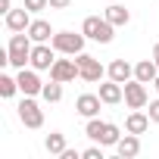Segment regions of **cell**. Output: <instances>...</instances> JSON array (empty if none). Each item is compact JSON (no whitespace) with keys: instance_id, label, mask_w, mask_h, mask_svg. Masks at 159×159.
I'll return each mask as SVG.
<instances>
[{"instance_id":"1","label":"cell","mask_w":159,"mask_h":159,"mask_svg":"<svg viewBox=\"0 0 159 159\" xmlns=\"http://www.w3.org/2000/svg\"><path fill=\"white\" fill-rule=\"evenodd\" d=\"M31 47H34V41L28 38V31H13V38H10V66L13 69H25V62H31Z\"/></svg>"},{"instance_id":"2","label":"cell","mask_w":159,"mask_h":159,"mask_svg":"<svg viewBox=\"0 0 159 159\" xmlns=\"http://www.w3.org/2000/svg\"><path fill=\"white\" fill-rule=\"evenodd\" d=\"M81 31H84V38H91V41H97V44H109L112 41V31H116V25L103 16H88L84 22H81Z\"/></svg>"},{"instance_id":"3","label":"cell","mask_w":159,"mask_h":159,"mask_svg":"<svg viewBox=\"0 0 159 159\" xmlns=\"http://www.w3.org/2000/svg\"><path fill=\"white\" fill-rule=\"evenodd\" d=\"M50 44H53L56 53L78 56V53H84V31H81V34H75V31H56Z\"/></svg>"},{"instance_id":"4","label":"cell","mask_w":159,"mask_h":159,"mask_svg":"<svg viewBox=\"0 0 159 159\" xmlns=\"http://www.w3.org/2000/svg\"><path fill=\"white\" fill-rule=\"evenodd\" d=\"M75 62H78V69H81V81H88V84H94V81H100L103 78V66H100V59H94L91 53H78L75 56Z\"/></svg>"},{"instance_id":"5","label":"cell","mask_w":159,"mask_h":159,"mask_svg":"<svg viewBox=\"0 0 159 159\" xmlns=\"http://www.w3.org/2000/svg\"><path fill=\"white\" fill-rule=\"evenodd\" d=\"M50 78H53V81H62V84L75 81V78H81V69H78L75 56H72V59H56V62L50 66Z\"/></svg>"},{"instance_id":"6","label":"cell","mask_w":159,"mask_h":159,"mask_svg":"<svg viewBox=\"0 0 159 159\" xmlns=\"http://www.w3.org/2000/svg\"><path fill=\"white\" fill-rule=\"evenodd\" d=\"M125 103L131 109H143L150 103V94H147V84L137 81V78H131V81H125Z\"/></svg>"},{"instance_id":"7","label":"cell","mask_w":159,"mask_h":159,"mask_svg":"<svg viewBox=\"0 0 159 159\" xmlns=\"http://www.w3.org/2000/svg\"><path fill=\"white\" fill-rule=\"evenodd\" d=\"M19 119H22L25 128H41V125H44V109H41L31 97H25V100L19 103Z\"/></svg>"},{"instance_id":"8","label":"cell","mask_w":159,"mask_h":159,"mask_svg":"<svg viewBox=\"0 0 159 159\" xmlns=\"http://www.w3.org/2000/svg\"><path fill=\"white\" fill-rule=\"evenodd\" d=\"M53 62H56V50H53V44H34V47H31V69L44 72V69H50Z\"/></svg>"},{"instance_id":"9","label":"cell","mask_w":159,"mask_h":159,"mask_svg":"<svg viewBox=\"0 0 159 159\" xmlns=\"http://www.w3.org/2000/svg\"><path fill=\"white\" fill-rule=\"evenodd\" d=\"M16 81H19V91H22L25 97H34V94H41V91H44L41 78H38V69H19Z\"/></svg>"},{"instance_id":"10","label":"cell","mask_w":159,"mask_h":159,"mask_svg":"<svg viewBox=\"0 0 159 159\" xmlns=\"http://www.w3.org/2000/svg\"><path fill=\"white\" fill-rule=\"evenodd\" d=\"M3 22H7L10 31H28V25H31V10H28V7H22V10H10V13L3 16Z\"/></svg>"},{"instance_id":"11","label":"cell","mask_w":159,"mask_h":159,"mask_svg":"<svg viewBox=\"0 0 159 159\" xmlns=\"http://www.w3.org/2000/svg\"><path fill=\"white\" fill-rule=\"evenodd\" d=\"M100 94H81V97H78L75 100V112L78 116H84V119H94L97 112H100Z\"/></svg>"},{"instance_id":"12","label":"cell","mask_w":159,"mask_h":159,"mask_svg":"<svg viewBox=\"0 0 159 159\" xmlns=\"http://www.w3.org/2000/svg\"><path fill=\"white\" fill-rule=\"evenodd\" d=\"M53 34H56V31L50 28L47 19H31V25H28V38H31L34 44H50Z\"/></svg>"},{"instance_id":"13","label":"cell","mask_w":159,"mask_h":159,"mask_svg":"<svg viewBox=\"0 0 159 159\" xmlns=\"http://www.w3.org/2000/svg\"><path fill=\"white\" fill-rule=\"evenodd\" d=\"M106 75L112 78V81L125 84V81H131V78H134V66H131V62H125V59H112V62H109V69H106Z\"/></svg>"},{"instance_id":"14","label":"cell","mask_w":159,"mask_h":159,"mask_svg":"<svg viewBox=\"0 0 159 159\" xmlns=\"http://www.w3.org/2000/svg\"><path fill=\"white\" fill-rule=\"evenodd\" d=\"M100 100L109 103V106L122 103V100H125V84H119V81H112V78H109L106 84H100Z\"/></svg>"},{"instance_id":"15","label":"cell","mask_w":159,"mask_h":159,"mask_svg":"<svg viewBox=\"0 0 159 159\" xmlns=\"http://www.w3.org/2000/svg\"><path fill=\"white\" fill-rule=\"evenodd\" d=\"M156 75H159L156 59H140V62L134 66V78H137V81H143V84H153V81H156Z\"/></svg>"},{"instance_id":"16","label":"cell","mask_w":159,"mask_h":159,"mask_svg":"<svg viewBox=\"0 0 159 159\" xmlns=\"http://www.w3.org/2000/svg\"><path fill=\"white\" fill-rule=\"evenodd\" d=\"M150 112H140V109H134L128 119H125V131H131V134H143L147 128H150Z\"/></svg>"},{"instance_id":"17","label":"cell","mask_w":159,"mask_h":159,"mask_svg":"<svg viewBox=\"0 0 159 159\" xmlns=\"http://www.w3.org/2000/svg\"><path fill=\"white\" fill-rule=\"evenodd\" d=\"M116 150H119V156H122V159H134V156L140 153V137L128 131V134H125V137L116 143Z\"/></svg>"},{"instance_id":"18","label":"cell","mask_w":159,"mask_h":159,"mask_svg":"<svg viewBox=\"0 0 159 159\" xmlns=\"http://www.w3.org/2000/svg\"><path fill=\"white\" fill-rule=\"evenodd\" d=\"M103 16H106V19H109L116 28H122V25H128V22H131V13H128L122 3H119V0H112V3L106 7V13H103Z\"/></svg>"},{"instance_id":"19","label":"cell","mask_w":159,"mask_h":159,"mask_svg":"<svg viewBox=\"0 0 159 159\" xmlns=\"http://www.w3.org/2000/svg\"><path fill=\"white\" fill-rule=\"evenodd\" d=\"M44 147H47V153H50V156H62V150H66V134L50 131V134H47V140H44Z\"/></svg>"},{"instance_id":"20","label":"cell","mask_w":159,"mask_h":159,"mask_svg":"<svg viewBox=\"0 0 159 159\" xmlns=\"http://www.w3.org/2000/svg\"><path fill=\"white\" fill-rule=\"evenodd\" d=\"M106 125H109V122H100V119L94 116V119H88V125H84V134H88L91 140H97V143H100V140H103V134H106Z\"/></svg>"},{"instance_id":"21","label":"cell","mask_w":159,"mask_h":159,"mask_svg":"<svg viewBox=\"0 0 159 159\" xmlns=\"http://www.w3.org/2000/svg\"><path fill=\"white\" fill-rule=\"evenodd\" d=\"M41 97H44L47 103H59V100H62V81H53V78H50V84H44Z\"/></svg>"},{"instance_id":"22","label":"cell","mask_w":159,"mask_h":159,"mask_svg":"<svg viewBox=\"0 0 159 159\" xmlns=\"http://www.w3.org/2000/svg\"><path fill=\"white\" fill-rule=\"evenodd\" d=\"M19 91V81H16V78H10V75H0V97H13Z\"/></svg>"},{"instance_id":"23","label":"cell","mask_w":159,"mask_h":159,"mask_svg":"<svg viewBox=\"0 0 159 159\" xmlns=\"http://www.w3.org/2000/svg\"><path fill=\"white\" fill-rule=\"evenodd\" d=\"M119 140H122V131H119V125H112V122H109V125H106V134H103V140H100V143H103V147H116Z\"/></svg>"},{"instance_id":"24","label":"cell","mask_w":159,"mask_h":159,"mask_svg":"<svg viewBox=\"0 0 159 159\" xmlns=\"http://www.w3.org/2000/svg\"><path fill=\"white\" fill-rule=\"evenodd\" d=\"M22 7H28L31 13H41V10H47V7H50V0H25Z\"/></svg>"},{"instance_id":"25","label":"cell","mask_w":159,"mask_h":159,"mask_svg":"<svg viewBox=\"0 0 159 159\" xmlns=\"http://www.w3.org/2000/svg\"><path fill=\"white\" fill-rule=\"evenodd\" d=\"M100 147H103V143H100ZM100 147H88V150L81 153V159H103V150H100Z\"/></svg>"},{"instance_id":"26","label":"cell","mask_w":159,"mask_h":159,"mask_svg":"<svg viewBox=\"0 0 159 159\" xmlns=\"http://www.w3.org/2000/svg\"><path fill=\"white\" fill-rule=\"evenodd\" d=\"M147 112H150L153 122H159V100H150V109H147Z\"/></svg>"},{"instance_id":"27","label":"cell","mask_w":159,"mask_h":159,"mask_svg":"<svg viewBox=\"0 0 159 159\" xmlns=\"http://www.w3.org/2000/svg\"><path fill=\"white\" fill-rule=\"evenodd\" d=\"M72 0H50V10H66Z\"/></svg>"},{"instance_id":"28","label":"cell","mask_w":159,"mask_h":159,"mask_svg":"<svg viewBox=\"0 0 159 159\" xmlns=\"http://www.w3.org/2000/svg\"><path fill=\"white\" fill-rule=\"evenodd\" d=\"M78 156H81V153H78V150H69V147H66V150H62V156H59V159H78Z\"/></svg>"},{"instance_id":"29","label":"cell","mask_w":159,"mask_h":159,"mask_svg":"<svg viewBox=\"0 0 159 159\" xmlns=\"http://www.w3.org/2000/svg\"><path fill=\"white\" fill-rule=\"evenodd\" d=\"M10 10H13V0H0V13H3V16H7Z\"/></svg>"},{"instance_id":"30","label":"cell","mask_w":159,"mask_h":159,"mask_svg":"<svg viewBox=\"0 0 159 159\" xmlns=\"http://www.w3.org/2000/svg\"><path fill=\"white\" fill-rule=\"evenodd\" d=\"M153 59H156V66H159V41H156V47H153Z\"/></svg>"},{"instance_id":"31","label":"cell","mask_w":159,"mask_h":159,"mask_svg":"<svg viewBox=\"0 0 159 159\" xmlns=\"http://www.w3.org/2000/svg\"><path fill=\"white\" fill-rule=\"evenodd\" d=\"M153 88H156V94H159V75H156V81H153Z\"/></svg>"},{"instance_id":"32","label":"cell","mask_w":159,"mask_h":159,"mask_svg":"<svg viewBox=\"0 0 159 159\" xmlns=\"http://www.w3.org/2000/svg\"><path fill=\"white\" fill-rule=\"evenodd\" d=\"M109 3H112V0H109Z\"/></svg>"}]
</instances>
